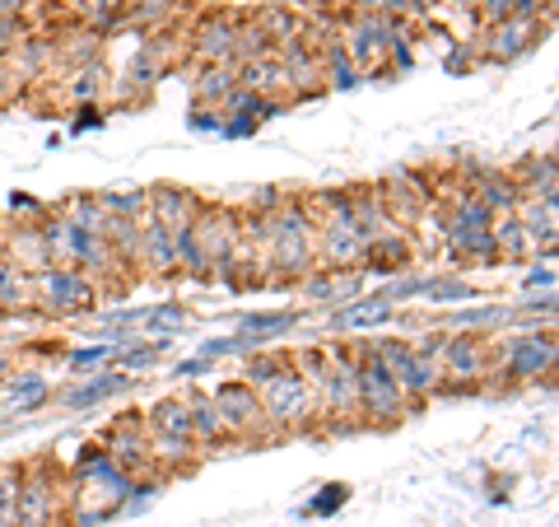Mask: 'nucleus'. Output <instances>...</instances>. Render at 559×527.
<instances>
[{
    "instance_id": "nucleus-29",
    "label": "nucleus",
    "mask_w": 559,
    "mask_h": 527,
    "mask_svg": "<svg viewBox=\"0 0 559 527\" xmlns=\"http://www.w3.org/2000/svg\"><path fill=\"white\" fill-rule=\"evenodd\" d=\"M443 253L452 267H499V248L489 230H471V234H443Z\"/></svg>"
},
{
    "instance_id": "nucleus-39",
    "label": "nucleus",
    "mask_w": 559,
    "mask_h": 527,
    "mask_svg": "<svg viewBox=\"0 0 559 527\" xmlns=\"http://www.w3.org/2000/svg\"><path fill=\"white\" fill-rule=\"evenodd\" d=\"M127 5L131 0H75V24H84V28H94V33H117L121 28V20H127Z\"/></svg>"
},
{
    "instance_id": "nucleus-60",
    "label": "nucleus",
    "mask_w": 559,
    "mask_h": 527,
    "mask_svg": "<svg viewBox=\"0 0 559 527\" xmlns=\"http://www.w3.org/2000/svg\"><path fill=\"white\" fill-rule=\"evenodd\" d=\"M5 234H10V220H5V210H0V248H5Z\"/></svg>"
},
{
    "instance_id": "nucleus-28",
    "label": "nucleus",
    "mask_w": 559,
    "mask_h": 527,
    "mask_svg": "<svg viewBox=\"0 0 559 527\" xmlns=\"http://www.w3.org/2000/svg\"><path fill=\"white\" fill-rule=\"evenodd\" d=\"M318 61H322V84H326V90H359V84H364L359 66L349 61V51L341 43V33H326V38H318Z\"/></svg>"
},
{
    "instance_id": "nucleus-9",
    "label": "nucleus",
    "mask_w": 559,
    "mask_h": 527,
    "mask_svg": "<svg viewBox=\"0 0 559 527\" xmlns=\"http://www.w3.org/2000/svg\"><path fill=\"white\" fill-rule=\"evenodd\" d=\"M369 350L382 360V368L396 378V388L406 393V401L419 411L429 397H439L443 393V374H439V364L433 360H425L419 350L411 346V341H401V337H378V341H369Z\"/></svg>"
},
{
    "instance_id": "nucleus-34",
    "label": "nucleus",
    "mask_w": 559,
    "mask_h": 527,
    "mask_svg": "<svg viewBox=\"0 0 559 527\" xmlns=\"http://www.w3.org/2000/svg\"><path fill=\"white\" fill-rule=\"evenodd\" d=\"M476 294L480 290L471 285L462 271H433V276H425V285H419V298L433 308H457V304H471Z\"/></svg>"
},
{
    "instance_id": "nucleus-41",
    "label": "nucleus",
    "mask_w": 559,
    "mask_h": 527,
    "mask_svg": "<svg viewBox=\"0 0 559 527\" xmlns=\"http://www.w3.org/2000/svg\"><path fill=\"white\" fill-rule=\"evenodd\" d=\"M289 368V350H275V346H266V350H252V355H242V368H238V378L248 383V388H266V383L275 378V374H285Z\"/></svg>"
},
{
    "instance_id": "nucleus-1",
    "label": "nucleus",
    "mask_w": 559,
    "mask_h": 527,
    "mask_svg": "<svg viewBox=\"0 0 559 527\" xmlns=\"http://www.w3.org/2000/svg\"><path fill=\"white\" fill-rule=\"evenodd\" d=\"M312 397H318V434H355L359 425V360L355 341H326V364L312 378Z\"/></svg>"
},
{
    "instance_id": "nucleus-14",
    "label": "nucleus",
    "mask_w": 559,
    "mask_h": 527,
    "mask_svg": "<svg viewBox=\"0 0 559 527\" xmlns=\"http://www.w3.org/2000/svg\"><path fill=\"white\" fill-rule=\"evenodd\" d=\"M378 197H382V206H388V215L396 224H415L433 206V183L415 168H392L388 178L378 183Z\"/></svg>"
},
{
    "instance_id": "nucleus-13",
    "label": "nucleus",
    "mask_w": 559,
    "mask_h": 527,
    "mask_svg": "<svg viewBox=\"0 0 559 527\" xmlns=\"http://www.w3.org/2000/svg\"><path fill=\"white\" fill-rule=\"evenodd\" d=\"M242 14L234 10H205L187 33V51L197 66H234V43H238Z\"/></svg>"
},
{
    "instance_id": "nucleus-36",
    "label": "nucleus",
    "mask_w": 559,
    "mask_h": 527,
    "mask_svg": "<svg viewBox=\"0 0 559 527\" xmlns=\"http://www.w3.org/2000/svg\"><path fill=\"white\" fill-rule=\"evenodd\" d=\"M234 90H238V66H197L191 94H197L201 108H219Z\"/></svg>"
},
{
    "instance_id": "nucleus-31",
    "label": "nucleus",
    "mask_w": 559,
    "mask_h": 527,
    "mask_svg": "<svg viewBox=\"0 0 559 527\" xmlns=\"http://www.w3.org/2000/svg\"><path fill=\"white\" fill-rule=\"evenodd\" d=\"M238 84H242V90H252V94H261V98H285L289 103V80H285V70H280L275 51L242 61L238 66Z\"/></svg>"
},
{
    "instance_id": "nucleus-4",
    "label": "nucleus",
    "mask_w": 559,
    "mask_h": 527,
    "mask_svg": "<svg viewBox=\"0 0 559 527\" xmlns=\"http://www.w3.org/2000/svg\"><path fill=\"white\" fill-rule=\"evenodd\" d=\"M70 518V471L51 458L20 462V527H66Z\"/></svg>"
},
{
    "instance_id": "nucleus-53",
    "label": "nucleus",
    "mask_w": 559,
    "mask_h": 527,
    "mask_svg": "<svg viewBox=\"0 0 559 527\" xmlns=\"http://www.w3.org/2000/svg\"><path fill=\"white\" fill-rule=\"evenodd\" d=\"M28 33H33L28 14H20V20H0V51H5V57H10V51L28 38Z\"/></svg>"
},
{
    "instance_id": "nucleus-24",
    "label": "nucleus",
    "mask_w": 559,
    "mask_h": 527,
    "mask_svg": "<svg viewBox=\"0 0 559 527\" xmlns=\"http://www.w3.org/2000/svg\"><path fill=\"white\" fill-rule=\"evenodd\" d=\"M401 318V308L392 304H382L378 294L369 298H355V304H341V308H331V318H326V331H336V337H345V331H369V327H388Z\"/></svg>"
},
{
    "instance_id": "nucleus-12",
    "label": "nucleus",
    "mask_w": 559,
    "mask_h": 527,
    "mask_svg": "<svg viewBox=\"0 0 559 527\" xmlns=\"http://www.w3.org/2000/svg\"><path fill=\"white\" fill-rule=\"evenodd\" d=\"M98 444H103V453L127 471L131 481H140V477H150V481H164L159 477V467H154V458H150V444H145V425H140V411H121L108 430L98 434Z\"/></svg>"
},
{
    "instance_id": "nucleus-42",
    "label": "nucleus",
    "mask_w": 559,
    "mask_h": 527,
    "mask_svg": "<svg viewBox=\"0 0 559 527\" xmlns=\"http://www.w3.org/2000/svg\"><path fill=\"white\" fill-rule=\"evenodd\" d=\"M173 243H178V276H187V280H197V285H205L210 280V257H205V248H201V238H197V230H178L173 234Z\"/></svg>"
},
{
    "instance_id": "nucleus-17",
    "label": "nucleus",
    "mask_w": 559,
    "mask_h": 527,
    "mask_svg": "<svg viewBox=\"0 0 559 527\" xmlns=\"http://www.w3.org/2000/svg\"><path fill=\"white\" fill-rule=\"evenodd\" d=\"M135 383H140V378L121 374V368H98V374H84L80 383H70L66 393H51V397H57L66 411H94V407H103V401L127 397Z\"/></svg>"
},
{
    "instance_id": "nucleus-23",
    "label": "nucleus",
    "mask_w": 559,
    "mask_h": 527,
    "mask_svg": "<svg viewBox=\"0 0 559 527\" xmlns=\"http://www.w3.org/2000/svg\"><path fill=\"white\" fill-rule=\"evenodd\" d=\"M0 388H5V407H0L5 420L10 415H33L38 407L51 401V383H47V374H38V368H14Z\"/></svg>"
},
{
    "instance_id": "nucleus-45",
    "label": "nucleus",
    "mask_w": 559,
    "mask_h": 527,
    "mask_svg": "<svg viewBox=\"0 0 559 527\" xmlns=\"http://www.w3.org/2000/svg\"><path fill=\"white\" fill-rule=\"evenodd\" d=\"M61 360L70 374H98L103 364H112V346L108 341H90V346H75V350H61Z\"/></svg>"
},
{
    "instance_id": "nucleus-10",
    "label": "nucleus",
    "mask_w": 559,
    "mask_h": 527,
    "mask_svg": "<svg viewBox=\"0 0 559 527\" xmlns=\"http://www.w3.org/2000/svg\"><path fill=\"white\" fill-rule=\"evenodd\" d=\"M546 38H550V20H522V14H509L503 24L471 33V47H476V66H509L518 57H527V51L540 47Z\"/></svg>"
},
{
    "instance_id": "nucleus-57",
    "label": "nucleus",
    "mask_w": 559,
    "mask_h": 527,
    "mask_svg": "<svg viewBox=\"0 0 559 527\" xmlns=\"http://www.w3.org/2000/svg\"><path fill=\"white\" fill-rule=\"evenodd\" d=\"M210 378V374H215V360H205V355H197V360H187V364H178V368H173V378Z\"/></svg>"
},
{
    "instance_id": "nucleus-55",
    "label": "nucleus",
    "mask_w": 559,
    "mask_h": 527,
    "mask_svg": "<svg viewBox=\"0 0 559 527\" xmlns=\"http://www.w3.org/2000/svg\"><path fill=\"white\" fill-rule=\"evenodd\" d=\"M103 121H108V108H103V103H90V108H75V121H70V131L84 136V131H98Z\"/></svg>"
},
{
    "instance_id": "nucleus-40",
    "label": "nucleus",
    "mask_w": 559,
    "mask_h": 527,
    "mask_svg": "<svg viewBox=\"0 0 559 527\" xmlns=\"http://www.w3.org/2000/svg\"><path fill=\"white\" fill-rule=\"evenodd\" d=\"M173 14H178V0H131L127 5V20H121V28H135L140 38L145 33H159V28H173Z\"/></svg>"
},
{
    "instance_id": "nucleus-54",
    "label": "nucleus",
    "mask_w": 559,
    "mask_h": 527,
    "mask_svg": "<svg viewBox=\"0 0 559 527\" xmlns=\"http://www.w3.org/2000/svg\"><path fill=\"white\" fill-rule=\"evenodd\" d=\"M411 346H415V350H419V355H425V360H433V364H439L443 346H448V331H443V327H433V331H419V337H415Z\"/></svg>"
},
{
    "instance_id": "nucleus-19",
    "label": "nucleus",
    "mask_w": 559,
    "mask_h": 527,
    "mask_svg": "<svg viewBox=\"0 0 559 527\" xmlns=\"http://www.w3.org/2000/svg\"><path fill=\"white\" fill-rule=\"evenodd\" d=\"M304 323V308H266V313H242L238 318V331L234 337L248 346V355L252 350H266L275 341H285L294 327Z\"/></svg>"
},
{
    "instance_id": "nucleus-21",
    "label": "nucleus",
    "mask_w": 559,
    "mask_h": 527,
    "mask_svg": "<svg viewBox=\"0 0 559 527\" xmlns=\"http://www.w3.org/2000/svg\"><path fill=\"white\" fill-rule=\"evenodd\" d=\"M182 397H187V411H191V438H197V448L201 453L234 448V438H229V430H224V420H219L215 397H210L205 388H187Z\"/></svg>"
},
{
    "instance_id": "nucleus-44",
    "label": "nucleus",
    "mask_w": 559,
    "mask_h": 527,
    "mask_svg": "<svg viewBox=\"0 0 559 527\" xmlns=\"http://www.w3.org/2000/svg\"><path fill=\"white\" fill-rule=\"evenodd\" d=\"M103 243L112 248V257L121 267H135V253H140V220H108L103 224Z\"/></svg>"
},
{
    "instance_id": "nucleus-61",
    "label": "nucleus",
    "mask_w": 559,
    "mask_h": 527,
    "mask_svg": "<svg viewBox=\"0 0 559 527\" xmlns=\"http://www.w3.org/2000/svg\"><path fill=\"white\" fill-rule=\"evenodd\" d=\"M0 425H5V415H0Z\"/></svg>"
},
{
    "instance_id": "nucleus-3",
    "label": "nucleus",
    "mask_w": 559,
    "mask_h": 527,
    "mask_svg": "<svg viewBox=\"0 0 559 527\" xmlns=\"http://www.w3.org/2000/svg\"><path fill=\"white\" fill-rule=\"evenodd\" d=\"M489 378L495 388H522V383L555 378V327L536 331H499L489 337Z\"/></svg>"
},
{
    "instance_id": "nucleus-25",
    "label": "nucleus",
    "mask_w": 559,
    "mask_h": 527,
    "mask_svg": "<svg viewBox=\"0 0 559 527\" xmlns=\"http://www.w3.org/2000/svg\"><path fill=\"white\" fill-rule=\"evenodd\" d=\"M5 253L14 267H24L28 276H38V271H47V267H57L51 261V248H47V238H43V230L38 224H10V234H5Z\"/></svg>"
},
{
    "instance_id": "nucleus-35",
    "label": "nucleus",
    "mask_w": 559,
    "mask_h": 527,
    "mask_svg": "<svg viewBox=\"0 0 559 527\" xmlns=\"http://www.w3.org/2000/svg\"><path fill=\"white\" fill-rule=\"evenodd\" d=\"M51 215H61L66 224H75L80 234H103V224H108V215H103V206L94 191H70V197H61L57 206H51Z\"/></svg>"
},
{
    "instance_id": "nucleus-43",
    "label": "nucleus",
    "mask_w": 559,
    "mask_h": 527,
    "mask_svg": "<svg viewBox=\"0 0 559 527\" xmlns=\"http://www.w3.org/2000/svg\"><path fill=\"white\" fill-rule=\"evenodd\" d=\"M191 323V308L178 304V298H168V304H150L145 308V323L140 327H150L154 337H164V341H178V331Z\"/></svg>"
},
{
    "instance_id": "nucleus-47",
    "label": "nucleus",
    "mask_w": 559,
    "mask_h": 527,
    "mask_svg": "<svg viewBox=\"0 0 559 527\" xmlns=\"http://www.w3.org/2000/svg\"><path fill=\"white\" fill-rule=\"evenodd\" d=\"M419 285H425V271H401V276H392L388 285L378 290V298H382V304H392V308L415 304V298H419Z\"/></svg>"
},
{
    "instance_id": "nucleus-6",
    "label": "nucleus",
    "mask_w": 559,
    "mask_h": 527,
    "mask_svg": "<svg viewBox=\"0 0 559 527\" xmlns=\"http://www.w3.org/2000/svg\"><path fill=\"white\" fill-rule=\"evenodd\" d=\"M103 304V290L75 267H47L33 276V313L38 318H90Z\"/></svg>"
},
{
    "instance_id": "nucleus-33",
    "label": "nucleus",
    "mask_w": 559,
    "mask_h": 527,
    "mask_svg": "<svg viewBox=\"0 0 559 527\" xmlns=\"http://www.w3.org/2000/svg\"><path fill=\"white\" fill-rule=\"evenodd\" d=\"M513 215H518V224L532 234V243L540 253L546 248H555V230H559V201H540V197H522L518 206H513Z\"/></svg>"
},
{
    "instance_id": "nucleus-2",
    "label": "nucleus",
    "mask_w": 559,
    "mask_h": 527,
    "mask_svg": "<svg viewBox=\"0 0 559 527\" xmlns=\"http://www.w3.org/2000/svg\"><path fill=\"white\" fill-rule=\"evenodd\" d=\"M140 425H145V444H150V458L159 467V477H187V471L197 467L201 448H197V438H191V411H187L182 393L159 397L140 415Z\"/></svg>"
},
{
    "instance_id": "nucleus-22",
    "label": "nucleus",
    "mask_w": 559,
    "mask_h": 527,
    "mask_svg": "<svg viewBox=\"0 0 559 527\" xmlns=\"http://www.w3.org/2000/svg\"><path fill=\"white\" fill-rule=\"evenodd\" d=\"M248 24L261 33V38H266L271 51H280L294 38H304V10H294L289 0H266V5H257L248 14Z\"/></svg>"
},
{
    "instance_id": "nucleus-26",
    "label": "nucleus",
    "mask_w": 559,
    "mask_h": 527,
    "mask_svg": "<svg viewBox=\"0 0 559 527\" xmlns=\"http://www.w3.org/2000/svg\"><path fill=\"white\" fill-rule=\"evenodd\" d=\"M51 43H57V66L61 70H75V66H94V61H103V33H94V28H84V24H66V28H57L51 33Z\"/></svg>"
},
{
    "instance_id": "nucleus-58",
    "label": "nucleus",
    "mask_w": 559,
    "mask_h": 527,
    "mask_svg": "<svg viewBox=\"0 0 559 527\" xmlns=\"http://www.w3.org/2000/svg\"><path fill=\"white\" fill-rule=\"evenodd\" d=\"M33 0H0V20H20V14H28Z\"/></svg>"
},
{
    "instance_id": "nucleus-56",
    "label": "nucleus",
    "mask_w": 559,
    "mask_h": 527,
    "mask_svg": "<svg viewBox=\"0 0 559 527\" xmlns=\"http://www.w3.org/2000/svg\"><path fill=\"white\" fill-rule=\"evenodd\" d=\"M555 5H559V0H513V14H522V20H550L555 24Z\"/></svg>"
},
{
    "instance_id": "nucleus-51",
    "label": "nucleus",
    "mask_w": 559,
    "mask_h": 527,
    "mask_svg": "<svg viewBox=\"0 0 559 527\" xmlns=\"http://www.w3.org/2000/svg\"><path fill=\"white\" fill-rule=\"evenodd\" d=\"M349 500V485H341V481H331V485H322V495H312V504L304 508V514H318V518H326V514H336V508Z\"/></svg>"
},
{
    "instance_id": "nucleus-16",
    "label": "nucleus",
    "mask_w": 559,
    "mask_h": 527,
    "mask_svg": "<svg viewBox=\"0 0 559 527\" xmlns=\"http://www.w3.org/2000/svg\"><path fill=\"white\" fill-rule=\"evenodd\" d=\"M294 290H299L304 304H312V308H341V304L364 298V271L359 267H318V271H308Z\"/></svg>"
},
{
    "instance_id": "nucleus-15",
    "label": "nucleus",
    "mask_w": 559,
    "mask_h": 527,
    "mask_svg": "<svg viewBox=\"0 0 559 527\" xmlns=\"http://www.w3.org/2000/svg\"><path fill=\"white\" fill-rule=\"evenodd\" d=\"M275 57H280V70H285V80H289V108H299V103H312V98L326 94V84H322V61H318V43L294 38V43L280 47Z\"/></svg>"
},
{
    "instance_id": "nucleus-8",
    "label": "nucleus",
    "mask_w": 559,
    "mask_h": 527,
    "mask_svg": "<svg viewBox=\"0 0 559 527\" xmlns=\"http://www.w3.org/2000/svg\"><path fill=\"white\" fill-rule=\"evenodd\" d=\"M210 397H215L219 420H224V430H229L234 444H248V448L285 444V438L275 434V425L266 420V407H261L257 388H248L242 378H224V383H215V388H210Z\"/></svg>"
},
{
    "instance_id": "nucleus-38",
    "label": "nucleus",
    "mask_w": 559,
    "mask_h": 527,
    "mask_svg": "<svg viewBox=\"0 0 559 527\" xmlns=\"http://www.w3.org/2000/svg\"><path fill=\"white\" fill-rule=\"evenodd\" d=\"M94 197H98V206H103V215L108 220H145V187L117 183V187L94 191Z\"/></svg>"
},
{
    "instance_id": "nucleus-50",
    "label": "nucleus",
    "mask_w": 559,
    "mask_h": 527,
    "mask_svg": "<svg viewBox=\"0 0 559 527\" xmlns=\"http://www.w3.org/2000/svg\"><path fill=\"white\" fill-rule=\"evenodd\" d=\"M522 285H527V290H555V248L532 257V271H527Z\"/></svg>"
},
{
    "instance_id": "nucleus-46",
    "label": "nucleus",
    "mask_w": 559,
    "mask_h": 527,
    "mask_svg": "<svg viewBox=\"0 0 559 527\" xmlns=\"http://www.w3.org/2000/svg\"><path fill=\"white\" fill-rule=\"evenodd\" d=\"M0 527H20V462H0Z\"/></svg>"
},
{
    "instance_id": "nucleus-32",
    "label": "nucleus",
    "mask_w": 559,
    "mask_h": 527,
    "mask_svg": "<svg viewBox=\"0 0 559 527\" xmlns=\"http://www.w3.org/2000/svg\"><path fill=\"white\" fill-rule=\"evenodd\" d=\"M33 313V276L0 253V318H28Z\"/></svg>"
},
{
    "instance_id": "nucleus-48",
    "label": "nucleus",
    "mask_w": 559,
    "mask_h": 527,
    "mask_svg": "<svg viewBox=\"0 0 559 527\" xmlns=\"http://www.w3.org/2000/svg\"><path fill=\"white\" fill-rule=\"evenodd\" d=\"M51 215V201H38L33 191H14L10 206H5V220L10 224H43Z\"/></svg>"
},
{
    "instance_id": "nucleus-52",
    "label": "nucleus",
    "mask_w": 559,
    "mask_h": 527,
    "mask_svg": "<svg viewBox=\"0 0 559 527\" xmlns=\"http://www.w3.org/2000/svg\"><path fill=\"white\" fill-rule=\"evenodd\" d=\"M187 127L197 131V136H219V131H224V113H219V108H201V103H197V108H191V117H187Z\"/></svg>"
},
{
    "instance_id": "nucleus-27",
    "label": "nucleus",
    "mask_w": 559,
    "mask_h": 527,
    "mask_svg": "<svg viewBox=\"0 0 559 527\" xmlns=\"http://www.w3.org/2000/svg\"><path fill=\"white\" fill-rule=\"evenodd\" d=\"M108 66L94 61V66H75V70H61V98L75 103V108H90V103H103L108 98Z\"/></svg>"
},
{
    "instance_id": "nucleus-18",
    "label": "nucleus",
    "mask_w": 559,
    "mask_h": 527,
    "mask_svg": "<svg viewBox=\"0 0 559 527\" xmlns=\"http://www.w3.org/2000/svg\"><path fill=\"white\" fill-rule=\"evenodd\" d=\"M197 210H201V191H191L182 183H154L145 187V215L154 224H164V230H187L191 220H197Z\"/></svg>"
},
{
    "instance_id": "nucleus-7",
    "label": "nucleus",
    "mask_w": 559,
    "mask_h": 527,
    "mask_svg": "<svg viewBox=\"0 0 559 527\" xmlns=\"http://www.w3.org/2000/svg\"><path fill=\"white\" fill-rule=\"evenodd\" d=\"M257 397H261V407H266V420L275 425L280 438L318 434V397H312L308 378L294 364L285 368V374H275Z\"/></svg>"
},
{
    "instance_id": "nucleus-5",
    "label": "nucleus",
    "mask_w": 559,
    "mask_h": 527,
    "mask_svg": "<svg viewBox=\"0 0 559 527\" xmlns=\"http://www.w3.org/2000/svg\"><path fill=\"white\" fill-rule=\"evenodd\" d=\"M355 360H359V425L364 430H392L406 415H415L406 393L396 388V378L382 368L369 341H355Z\"/></svg>"
},
{
    "instance_id": "nucleus-49",
    "label": "nucleus",
    "mask_w": 559,
    "mask_h": 527,
    "mask_svg": "<svg viewBox=\"0 0 559 527\" xmlns=\"http://www.w3.org/2000/svg\"><path fill=\"white\" fill-rule=\"evenodd\" d=\"M471 14H476V28H489V24H503L513 14V0H466Z\"/></svg>"
},
{
    "instance_id": "nucleus-11",
    "label": "nucleus",
    "mask_w": 559,
    "mask_h": 527,
    "mask_svg": "<svg viewBox=\"0 0 559 527\" xmlns=\"http://www.w3.org/2000/svg\"><path fill=\"white\" fill-rule=\"evenodd\" d=\"M489 337H471V331H448V346L439 355V374H443V393L439 397H462V393H480L489 378Z\"/></svg>"
},
{
    "instance_id": "nucleus-20",
    "label": "nucleus",
    "mask_w": 559,
    "mask_h": 527,
    "mask_svg": "<svg viewBox=\"0 0 559 527\" xmlns=\"http://www.w3.org/2000/svg\"><path fill=\"white\" fill-rule=\"evenodd\" d=\"M135 267H145L150 280H173V276H178V243H173V230L154 224L150 215L140 220V253H135Z\"/></svg>"
},
{
    "instance_id": "nucleus-59",
    "label": "nucleus",
    "mask_w": 559,
    "mask_h": 527,
    "mask_svg": "<svg viewBox=\"0 0 559 527\" xmlns=\"http://www.w3.org/2000/svg\"><path fill=\"white\" fill-rule=\"evenodd\" d=\"M10 374H14V360H10V355H0V383H5Z\"/></svg>"
},
{
    "instance_id": "nucleus-37",
    "label": "nucleus",
    "mask_w": 559,
    "mask_h": 527,
    "mask_svg": "<svg viewBox=\"0 0 559 527\" xmlns=\"http://www.w3.org/2000/svg\"><path fill=\"white\" fill-rule=\"evenodd\" d=\"M489 234H495V248H499V261H532L540 248L532 243V234L518 224V215H495L489 224Z\"/></svg>"
},
{
    "instance_id": "nucleus-30",
    "label": "nucleus",
    "mask_w": 559,
    "mask_h": 527,
    "mask_svg": "<svg viewBox=\"0 0 559 527\" xmlns=\"http://www.w3.org/2000/svg\"><path fill=\"white\" fill-rule=\"evenodd\" d=\"M443 323L452 331H471V337H499L503 327H513V313L509 304H466V308H452Z\"/></svg>"
}]
</instances>
